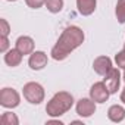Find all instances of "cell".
<instances>
[{
	"label": "cell",
	"mask_w": 125,
	"mask_h": 125,
	"mask_svg": "<svg viewBox=\"0 0 125 125\" xmlns=\"http://www.w3.org/2000/svg\"><path fill=\"white\" fill-rule=\"evenodd\" d=\"M83 43H84V31L75 25L68 27L59 37L57 43L53 46L50 54L54 60H63L71 54V52H74Z\"/></svg>",
	"instance_id": "6da1fadb"
},
{
	"label": "cell",
	"mask_w": 125,
	"mask_h": 125,
	"mask_svg": "<svg viewBox=\"0 0 125 125\" xmlns=\"http://www.w3.org/2000/svg\"><path fill=\"white\" fill-rule=\"evenodd\" d=\"M74 104V97L72 94H69L68 91H59L56 93L47 103L46 106V112L49 116L52 118H57L65 115Z\"/></svg>",
	"instance_id": "7a4b0ae2"
},
{
	"label": "cell",
	"mask_w": 125,
	"mask_h": 125,
	"mask_svg": "<svg viewBox=\"0 0 125 125\" xmlns=\"http://www.w3.org/2000/svg\"><path fill=\"white\" fill-rule=\"evenodd\" d=\"M24 97L31 104H40L44 100V88L38 83H28L24 85Z\"/></svg>",
	"instance_id": "3957f363"
},
{
	"label": "cell",
	"mask_w": 125,
	"mask_h": 125,
	"mask_svg": "<svg viewBox=\"0 0 125 125\" xmlns=\"http://www.w3.org/2000/svg\"><path fill=\"white\" fill-rule=\"evenodd\" d=\"M19 102H21V97H19L16 90L6 87V88H3L0 91V104L3 107L13 109V107H16L19 104Z\"/></svg>",
	"instance_id": "277c9868"
},
{
	"label": "cell",
	"mask_w": 125,
	"mask_h": 125,
	"mask_svg": "<svg viewBox=\"0 0 125 125\" xmlns=\"http://www.w3.org/2000/svg\"><path fill=\"white\" fill-rule=\"evenodd\" d=\"M109 94L110 93H109V90H107V87H106V84L103 81L93 84L91 88H90V97L96 103H104V102H107Z\"/></svg>",
	"instance_id": "5b68a950"
},
{
	"label": "cell",
	"mask_w": 125,
	"mask_h": 125,
	"mask_svg": "<svg viewBox=\"0 0 125 125\" xmlns=\"http://www.w3.org/2000/svg\"><path fill=\"white\" fill-rule=\"evenodd\" d=\"M96 112V102L90 99H80L77 102V113L83 118H88Z\"/></svg>",
	"instance_id": "8992f818"
},
{
	"label": "cell",
	"mask_w": 125,
	"mask_h": 125,
	"mask_svg": "<svg viewBox=\"0 0 125 125\" xmlns=\"http://www.w3.org/2000/svg\"><path fill=\"white\" fill-rule=\"evenodd\" d=\"M112 60H110V57H107V56H99V57H96L94 59V62H93V69L99 74V75H102V77H104V75H107L110 71H112Z\"/></svg>",
	"instance_id": "52a82bcc"
},
{
	"label": "cell",
	"mask_w": 125,
	"mask_h": 125,
	"mask_svg": "<svg viewBox=\"0 0 125 125\" xmlns=\"http://www.w3.org/2000/svg\"><path fill=\"white\" fill-rule=\"evenodd\" d=\"M103 83L106 84V87H107L110 94L116 93L119 90V85H121V74H119V71L116 68H112V71L107 75H104Z\"/></svg>",
	"instance_id": "ba28073f"
},
{
	"label": "cell",
	"mask_w": 125,
	"mask_h": 125,
	"mask_svg": "<svg viewBox=\"0 0 125 125\" xmlns=\"http://www.w3.org/2000/svg\"><path fill=\"white\" fill-rule=\"evenodd\" d=\"M47 60H49V59H47V54H46L44 52L38 50V52H32V53L30 54L28 65H30L31 69L40 71V69H43V68L47 65Z\"/></svg>",
	"instance_id": "9c48e42d"
},
{
	"label": "cell",
	"mask_w": 125,
	"mask_h": 125,
	"mask_svg": "<svg viewBox=\"0 0 125 125\" xmlns=\"http://www.w3.org/2000/svg\"><path fill=\"white\" fill-rule=\"evenodd\" d=\"M15 47L22 53V54H31L34 52V40L28 35H21L16 43H15Z\"/></svg>",
	"instance_id": "30bf717a"
},
{
	"label": "cell",
	"mask_w": 125,
	"mask_h": 125,
	"mask_svg": "<svg viewBox=\"0 0 125 125\" xmlns=\"http://www.w3.org/2000/svg\"><path fill=\"white\" fill-rule=\"evenodd\" d=\"M22 56H24V54L15 47V49H10V50H8V52L5 53V62H6L8 66L15 68V66H18L21 62H22Z\"/></svg>",
	"instance_id": "8fae6325"
},
{
	"label": "cell",
	"mask_w": 125,
	"mask_h": 125,
	"mask_svg": "<svg viewBox=\"0 0 125 125\" xmlns=\"http://www.w3.org/2000/svg\"><path fill=\"white\" fill-rule=\"evenodd\" d=\"M96 5H97V0H77V8L78 12L83 16H88L96 10Z\"/></svg>",
	"instance_id": "7c38bea8"
},
{
	"label": "cell",
	"mask_w": 125,
	"mask_h": 125,
	"mask_svg": "<svg viewBox=\"0 0 125 125\" xmlns=\"http://www.w3.org/2000/svg\"><path fill=\"white\" fill-rule=\"evenodd\" d=\"M107 118H109L112 122H115V124L122 122V121L125 119V109H124L122 106H119V104H113V106H110L109 110H107Z\"/></svg>",
	"instance_id": "4fadbf2b"
},
{
	"label": "cell",
	"mask_w": 125,
	"mask_h": 125,
	"mask_svg": "<svg viewBox=\"0 0 125 125\" xmlns=\"http://www.w3.org/2000/svg\"><path fill=\"white\" fill-rule=\"evenodd\" d=\"M46 6H47L49 12L59 13L63 9V0H46Z\"/></svg>",
	"instance_id": "5bb4252c"
},
{
	"label": "cell",
	"mask_w": 125,
	"mask_h": 125,
	"mask_svg": "<svg viewBox=\"0 0 125 125\" xmlns=\"http://www.w3.org/2000/svg\"><path fill=\"white\" fill-rule=\"evenodd\" d=\"M2 124L3 125H18L19 124V119L15 113L12 112H5L2 115Z\"/></svg>",
	"instance_id": "9a60e30c"
},
{
	"label": "cell",
	"mask_w": 125,
	"mask_h": 125,
	"mask_svg": "<svg viewBox=\"0 0 125 125\" xmlns=\"http://www.w3.org/2000/svg\"><path fill=\"white\" fill-rule=\"evenodd\" d=\"M115 13H116L118 22H121V24H125V0H118Z\"/></svg>",
	"instance_id": "2e32d148"
},
{
	"label": "cell",
	"mask_w": 125,
	"mask_h": 125,
	"mask_svg": "<svg viewBox=\"0 0 125 125\" xmlns=\"http://www.w3.org/2000/svg\"><path fill=\"white\" fill-rule=\"evenodd\" d=\"M115 62H116V66H118V68L125 69V49L121 50L119 53H116V56H115Z\"/></svg>",
	"instance_id": "e0dca14e"
},
{
	"label": "cell",
	"mask_w": 125,
	"mask_h": 125,
	"mask_svg": "<svg viewBox=\"0 0 125 125\" xmlns=\"http://www.w3.org/2000/svg\"><path fill=\"white\" fill-rule=\"evenodd\" d=\"M9 32H10V27H9L8 21L2 18L0 19V34L2 35H9Z\"/></svg>",
	"instance_id": "ac0fdd59"
},
{
	"label": "cell",
	"mask_w": 125,
	"mask_h": 125,
	"mask_svg": "<svg viewBox=\"0 0 125 125\" xmlns=\"http://www.w3.org/2000/svg\"><path fill=\"white\" fill-rule=\"evenodd\" d=\"M25 3L32 9H40L43 5H46V0H25Z\"/></svg>",
	"instance_id": "d6986e66"
},
{
	"label": "cell",
	"mask_w": 125,
	"mask_h": 125,
	"mask_svg": "<svg viewBox=\"0 0 125 125\" xmlns=\"http://www.w3.org/2000/svg\"><path fill=\"white\" fill-rule=\"evenodd\" d=\"M8 47H9L8 35H0V52H2V53H6V52H8Z\"/></svg>",
	"instance_id": "ffe728a7"
},
{
	"label": "cell",
	"mask_w": 125,
	"mask_h": 125,
	"mask_svg": "<svg viewBox=\"0 0 125 125\" xmlns=\"http://www.w3.org/2000/svg\"><path fill=\"white\" fill-rule=\"evenodd\" d=\"M121 102L125 104V88L122 90V93H121Z\"/></svg>",
	"instance_id": "44dd1931"
},
{
	"label": "cell",
	"mask_w": 125,
	"mask_h": 125,
	"mask_svg": "<svg viewBox=\"0 0 125 125\" xmlns=\"http://www.w3.org/2000/svg\"><path fill=\"white\" fill-rule=\"evenodd\" d=\"M124 81H125V69H124Z\"/></svg>",
	"instance_id": "7402d4cb"
},
{
	"label": "cell",
	"mask_w": 125,
	"mask_h": 125,
	"mask_svg": "<svg viewBox=\"0 0 125 125\" xmlns=\"http://www.w3.org/2000/svg\"><path fill=\"white\" fill-rule=\"evenodd\" d=\"M8 2H16V0H8Z\"/></svg>",
	"instance_id": "603a6c76"
},
{
	"label": "cell",
	"mask_w": 125,
	"mask_h": 125,
	"mask_svg": "<svg viewBox=\"0 0 125 125\" xmlns=\"http://www.w3.org/2000/svg\"><path fill=\"white\" fill-rule=\"evenodd\" d=\"M124 49H125V47H124Z\"/></svg>",
	"instance_id": "cb8c5ba5"
}]
</instances>
